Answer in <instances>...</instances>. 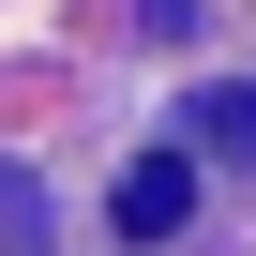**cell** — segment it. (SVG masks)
<instances>
[{"label":"cell","instance_id":"obj_1","mask_svg":"<svg viewBox=\"0 0 256 256\" xmlns=\"http://www.w3.org/2000/svg\"><path fill=\"white\" fill-rule=\"evenodd\" d=\"M106 211H120V241H181L196 226V151H136Z\"/></svg>","mask_w":256,"mask_h":256},{"label":"cell","instance_id":"obj_2","mask_svg":"<svg viewBox=\"0 0 256 256\" xmlns=\"http://www.w3.org/2000/svg\"><path fill=\"white\" fill-rule=\"evenodd\" d=\"M196 136H211L226 166H256V90H211V106H196Z\"/></svg>","mask_w":256,"mask_h":256}]
</instances>
